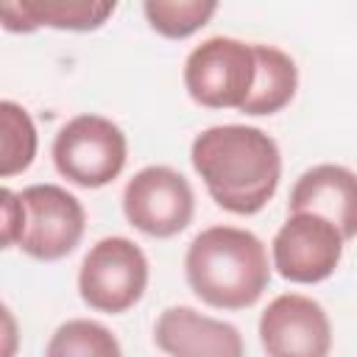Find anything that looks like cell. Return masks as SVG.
<instances>
[{
    "label": "cell",
    "mask_w": 357,
    "mask_h": 357,
    "mask_svg": "<svg viewBox=\"0 0 357 357\" xmlns=\"http://www.w3.org/2000/svg\"><path fill=\"white\" fill-rule=\"evenodd\" d=\"M190 162L212 201L231 215H257L282 178V153L257 126H212L192 139Z\"/></svg>",
    "instance_id": "cell-1"
},
{
    "label": "cell",
    "mask_w": 357,
    "mask_h": 357,
    "mask_svg": "<svg viewBox=\"0 0 357 357\" xmlns=\"http://www.w3.org/2000/svg\"><path fill=\"white\" fill-rule=\"evenodd\" d=\"M190 290L215 310H245L271 282L265 243L237 226H209L192 237L184 254Z\"/></svg>",
    "instance_id": "cell-2"
},
{
    "label": "cell",
    "mask_w": 357,
    "mask_h": 357,
    "mask_svg": "<svg viewBox=\"0 0 357 357\" xmlns=\"http://www.w3.org/2000/svg\"><path fill=\"white\" fill-rule=\"evenodd\" d=\"M128 159V142L117 123L100 114H78L67 120L53 139L56 170L86 190L112 184Z\"/></svg>",
    "instance_id": "cell-3"
},
{
    "label": "cell",
    "mask_w": 357,
    "mask_h": 357,
    "mask_svg": "<svg viewBox=\"0 0 357 357\" xmlns=\"http://www.w3.org/2000/svg\"><path fill=\"white\" fill-rule=\"evenodd\" d=\"M257 81L254 45L212 36L190 50L184 61L187 95L206 109H243Z\"/></svg>",
    "instance_id": "cell-4"
},
{
    "label": "cell",
    "mask_w": 357,
    "mask_h": 357,
    "mask_svg": "<svg viewBox=\"0 0 357 357\" xmlns=\"http://www.w3.org/2000/svg\"><path fill=\"white\" fill-rule=\"evenodd\" d=\"M148 287V259L128 237L98 240L78 271V293L89 310L120 315L131 310Z\"/></svg>",
    "instance_id": "cell-5"
},
{
    "label": "cell",
    "mask_w": 357,
    "mask_h": 357,
    "mask_svg": "<svg viewBox=\"0 0 357 357\" xmlns=\"http://www.w3.org/2000/svg\"><path fill=\"white\" fill-rule=\"evenodd\" d=\"M195 212V195L190 181L167 167L148 165L123 190V215L126 220L148 237H173L184 231Z\"/></svg>",
    "instance_id": "cell-6"
},
{
    "label": "cell",
    "mask_w": 357,
    "mask_h": 357,
    "mask_svg": "<svg viewBox=\"0 0 357 357\" xmlns=\"http://www.w3.org/2000/svg\"><path fill=\"white\" fill-rule=\"evenodd\" d=\"M343 243V234L326 218L312 212H290L271 243L273 268L287 282L318 284L337 271Z\"/></svg>",
    "instance_id": "cell-7"
},
{
    "label": "cell",
    "mask_w": 357,
    "mask_h": 357,
    "mask_svg": "<svg viewBox=\"0 0 357 357\" xmlns=\"http://www.w3.org/2000/svg\"><path fill=\"white\" fill-rule=\"evenodd\" d=\"M25 204V231L20 248L39 259L56 262L73 254L86 229L81 201L59 184H31L20 192Z\"/></svg>",
    "instance_id": "cell-8"
},
{
    "label": "cell",
    "mask_w": 357,
    "mask_h": 357,
    "mask_svg": "<svg viewBox=\"0 0 357 357\" xmlns=\"http://www.w3.org/2000/svg\"><path fill=\"white\" fill-rule=\"evenodd\" d=\"M259 343L268 357H329L332 324L315 298L282 293L259 315Z\"/></svg>",
    "instance_id": "cell-9"
},
{
    "label": "cell",
    "mask_w": 357,
    "mask_h": 357,
    "mask_svg": "<svg viewBox=\"0 0 357 357\" xmlns=\"http://www.w3.org/2000/svg\"><path fill=\"white\" fill-rule=\"evenodd\" d=\"M156 346L170 357H243V335L234 324L209 318L192 307H167L153 326Z\"/></svg>",
    "instance_id": "cell-10"
},
{
    "label": "cell",
    "mask_w": 357,
    "mask_h": 357,
    "mask_svg": "<svg viewBox=\"0 0 357 357\" xmlns=\"http://www.w3.org/2000/svg\"><path fill=\"white\" fill-rule=\"evenodd\" d=\"M290 212H312L337 226L343 240L357 237V173L343 165H315L290 190Z\"/></svg>",
    "instance_id": "cell-11"
},
{
    "label": "cell",
    "mask_w": 357,
    "mask_h": 357,
    "mask_svg": "<svg viewBox=\"0 0 357 357\" xmlns=\"http://www.w3.org/2000/svg\"><path fill=\"white\" fill-rule=\"evenodd\" d=\"M114 3L98 0H6L0 6L3 28L11 33H31L36 28L95 31L112 14Z\"/></svg>",
    "instance_id": "cell-12"
},
{
    "label": "cell",
    "mask_w": 357,
    "mask_h": 357,
    "mask_svg": "<svg viewBox=\"0 0 357 357\" xmlns=\"http://www.w3.org/2000/svg\"><path fill=\"white\" fill-rule=\"evenodd\" d=\"M254 56H257V81L240 112L251 117L276 114L293 100L298 89V67L284 50L273 45H254Z\"/></svg>",
    "instance_id": "cell-13"
},
{
    "label": "cell",
    "mask_w": 357,
    "mask_h": 357,
    "mask_svg": "<svg viewBox=\"0 0 357 357\" xmlns=\"http://www.w3.org/2000/svg\"><path fill=\"white\" fill-rule=\"evenodd\" d=\"M36 156V126L31 114L14 103H0V176L11 178L31 167Z\"/></svg>",
    "instance_id": "cell-14"
},
{
    "label": "cell",
    "mask_w": 357,
    "mask_h": 357,
    "mask_svg": "<svg viewBox=\"0 0 357 357\" xmlns=\"http://www.w3.org/2000/svg\"><path fill=\"white\" fill-rule=\"evenodd\" d=\"M45 357H123V349L103 324L73 318L50 335Z\"/></svg>",
    "instance_id": "cell-15"
},
{
    "label": "cell",
    "mask_w": 357,
    "mask_h": 357,
    "mask_svg": "<svg viewBox=\"0 0 357 357\" xmlns=\"http://www.w3.org/2000/svg\"><path fill=\"white\" fill-rule=\"evenodd\" d=\"M148 25L167 39H187L218 11L215 0H148L142 6Z\"/></svg>",
    "instance_id": "cell-16"
},
{
    "label": "cell",
    "mask_w": 357,
    "mask_h": 357,
    "mask_svg": "<svg viewBox=\"0 0 357 357\" xmlns=\"http://www.w3.org/2000/svg\"><path fill=\"white\" fill-rule=\"evenodd\" d=\"M0 212H3V223H0L3 248H14V245H20L22 231H25V204H22L20 192L6 187L3 201H0Z\"/></svg>",
    "instance_id": "cell-17"
}]
</instances>
